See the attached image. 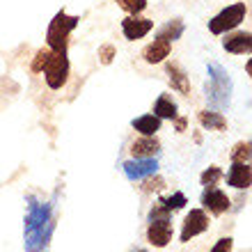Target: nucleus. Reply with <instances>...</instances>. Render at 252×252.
Here are the masks:
<instances>
[{
  "mask_svg": "<svg viewBox=\"0 0 252 252\" xmlns=\"http://www.w3.org/2000/svg\"><path fill=\"white\" fill-rule=\"evenodd\" d=\"M199 202H202V206H204L209 213H213V216L225 213L227 209H229V204H232L229 197H227V192L220 190V188H216V186H204Z\"/></svg>",
  "mask_w": 252,
  "mask_h": 252,
  "instance_id": "nucleus-7",
  "label": "nucleus"
},
{
  "mask_svg": "<svg viewBox=\"0 0 252 252\" xmlns=\"http://www.w3.org/2000/svg\"><path fill=\"white\" fill-rule=\"evenodd\" d=\"M170 51H172V44L165 39H160V37H156V39L142 51V58H145L147 64H158V62H163L165 58H170Z\"/></svg>",
  "mask_w": 252,
  "mask_h": 252,
  "instance_id": "nucleus-13",
  "label": "nucleus"
},
{
  "mask_svg": "<svg viewBox=\"0 0 252 252\" xmlns=\"http://www.w3.org/2000/svg\"><path fill=\"white\" fill-rule=\"evenodd\" d=\"M44 78L51 90H62V85L69 78V58L66 51H51L46 64H44Z\"/></svg>",
  "mask_w": 252,
  "mask_h": 252,
  "instance_id": "nucleus-4",
  "label": "nucleus"
},
{
  "mask_svg": "<svg viewBox=\"0 0 252 252\" xmlns=\"http://www.w3.org/2000/svg\"><path fill=\"white\" fill-rule=\"evenodd\" d=\"M222 48H225L227 53H236V55L250 53V48H252V34L250 32L227 34L225 39H222Z\"/></svg>",
  "mask_w": 252,
  "mask_h": 252,
  "instance_id": "nucleus-14",
  "label": "nucleus"
},
{
  "mask_svg": "<svg viewBox=\"0 0 252 252\" xmlns=\"http://www.w3.org/2000/svg\"><path fill=\"white\" fill-rule=\"evenodd\" d=\"M252 145L250 140H246V142H239V145L232 149V160H236V163H250V156H252Z\"/></svg>",
  "mask_w": 252,
  "mask_h": 252,
  "instance_id": "nucleus-21",
  "label": "nucleus"
},
{
  "mask_svg": "<svg viewBox=\"0 0 252 252\" xmlns=\"http://www.w3.org/2000/svg\"><path fill=\"white\" fill-rule=\"evenodd\" d=\"M154 28V21L152 19H142V16H126L124 21H122V32H124V37L128 41H135V39H142L145 34H149V30Z\"/></svg>",
  "mask_w": 252,
  "mask_h": 252,
  "instance_id": "nucleus-10",
  "label": "nucleus"
},
{
  "mask_svg": "<svg viewBox=\"0 0 252 252\" xmlns=\"http://www.w3.org/2000/svg\"><path fill=\"white\" fill-rule=\"evenodd\" d=\"M28 213L23 222V246L26 252H41L46 248L51 234H53V204L51 202H39L32 195L28 197Z\"/></svg>",
  "mask_w": 252,
  "mask_h": 252,
  "instance_id": "nucleus-1",
  "label": "nucleus"
},
{
  "mask_svg": "<svg viewBox=\"0 0 252 252\" xmlns=\"http://www.w3.org/2000/svg\"><path fill=\"white\" fill-rule=\"evenodd\" d=\"M181 34H184V21L174 19V21H167L165 26L158 30V34H156V37H160V39H165V41H170V44H172V41L179 39Z\"/></svg>",
  "mask_w": 252,
  "mask_h": 252,
  "instance_id": "nucleus-19",
  "label": "nucleus"
},
{
  "mask_svg": "<svg viewBox=\"0 0 252 252\" xmlns=\"http://www.w3.org/2000/svg\"><path fill=\"white\" fill-rule=\"evenodd\" d=\"M133 158H154L160 154V142L156 135H142L131 145Z\"/></svg>",
  "mask_w": 252,
  "mask_h": 252,
  "instance_id": "nucleus-12",
  "label": "nucleus"
},
{
  "mask_svg": "<svg viewBox=\"0 0 252 252\" xmlns=\"http://www.w3.org/2000/svg\"><path fill=\"white\" fill-rule=\"evenodd\" d=\"M206 229H209V216H206V211L190 209V213L184 220V227H181V243H188L197 234H204Z\"/></svg>",
  "mask_w": 252,
  "mask_h": 252,
  "instance_id": "nucleus-6",
  "label": "nucleus"
},
{
  "mask_svg": "<svg viewBox=\"0 0 252 252\" xmlns=\"http://www.w3.org/2000/svg\"><path fill=\"white\" fill-rule=\"evenodd\" d=\"M160 122L156 115H142V117H135L131 122V126L142 135H156V131H160Z\"/></svg>",
  "mask_w": 252,
  "mask_h": 252,
  "instance_id": "nucleus-16",
  "label": "nucleus"
},
{
  "mask_svg": "<svg viewBox=\"0 0 252 252\" xmlns=\"http://www.w3.org/2000/svg\"><path fill=\"white\" fill-rule=\"evenodd\" d=\"M170 213L172 211H167L165 206L160 204V199L156 202V204L152 206V211H149V220H160V218H170Z\"/></svg>",
  "mask_w": 252,
  "mask_h": 252,
  "instance_id": "nucleus-26",
  "label": "nucleus"
},
{
  "mask_svg": "<svg viewBox=\"0 0 252 252\" xmlns=\"http://www.w3.org/2000/svg\"><path fill=\"white\" fill-rule=\"evenodd\" d=\"M165 71H167V76H170V85H172V90H177L179 94H190V83H188V76H186V71L181 69V64H177V62H167Z\"/></svg>",
  "mask_w": 252,
  "mask_h": 252,
  "instance_id": "nucleus-15",
  "label": "nucleus"
},
{
  "mask_svg": "<svg viewBox=\"0 0 252 252\" xmlns=\"http://www.w3.org/2000/svg\"><path fill=\"white\" fill-rule=\"evenodd\" d=\"M246 14H248V7L246 2H234V5L225 7L220 14H216L211 21H209V30L213 34H225L229 30L241 26V21H246Z\"/></svg>",
  "mask_w": 252,
  "mask_h": 252,
  "instance_id": "nucleus-5",
  "label": "nucleus"
},
{
  "mask_svg": "<svg viewBox=\"0 0 252 252\" xmlns=\"http://www.w3.org/2000/svg\"><path fill=\"white\" fill-rule=\"evenodd\" d=\"M160 204L165 206L167 211H179V209H184V206L188 204V199H186V195H184V192H172L170 197L160 199Z\"/></svg>",
  "mask_w": 252,
  "mask_h": 252,
  "instance_id": "nucleus-20",
  "label": "nucleus"
},
{
  "mask_svg": "<svg viewBox=\"0 0 252 252\" xmlns=\"http://www.w3.org/2000/svg\"><path fill=\"white\" fill-rule=\"evenodd\" d=\"M117 2H120L122 9H124L126 14H131V16L145 12V7H147V0H117Z\"/></svg>",
  "mask_w": 252,
  "mask_h": 252,
  "instance_id": "nucleus-23",
  "label": "nucleus"
},
{
  "mask_svg": "<svg viewBox=\"0 0 252 252\" xmlns=\"http://www.w3.org/2000/svg\"><path fill=\"white\" fill-rule=\"evenodd\" d=\"M232 248H234V241L227 236V239H220L218 243L211 248V252H232Z\"/></svg>",
  "mask_w": 252,
  "mask_h": 252,
  "instance_id": "nucleus-28",
  "label": "nucleus"
},
{
  "mask_svg": "<svg viewBox=\"0 0 252 252\" xmlns=\"http://www.w3.org/2000/svg\"><path fill=\"white\" fill-rule=\"evenodd\" d=\"M48 55H51V48H39V51H37V55H34L32 66H30V69H32L34 73H39L41 69H44V64H46Z\"/></svg>",
  "mask_w": 252,
  "mask_h": 252,
  "instance_id": "nucleus-24",
  "label": "nucleus"
},
{
  "mask_svg": "<svg viewBox=\"0 0 252 252\" xmlns=\"http://www.w3.org/2000/svg\"><path fill=\"white\" fill-rule=\"evenodd\" d=\"M122 167H124V174L131 181H140V179H147V177H154V174L158 172V160L156 158H131V160H126Z\"/></svg>",
  "mask_w": 252,
  "mask_h": 252,
  "instance_id": "nucleus-8",
  "label": "nucleus"
},
{
  "mask_svg": "<svg viewBox=\"0 0 252 252\" xmlns=\"http://www.w3.org/2000/svg\"><path fill=\"white\" fill-rule=\"evenodd\" d=\"M99 60H101V64H110V62L115 60V46L113 44H103V46L99 48Z\"/></svg>",
  "mask_w": 252,
  "mask_h": 252,
  "instance_id": "nucleus-25",
  "label": "nucleus"
},
{
  "mask_svg": "<svg viewBox=\"0 0 252 252\" xmlns=\"http://www.w3.org/2000/svg\"><path fill=\"white\" fill-rule=\"evenodd\" d=\"M147 241L154 248H165L172 241V222L170 218H160V220H149L147 227Z\"/></svg>",
  "mask_w": 252,
  "mask_h": 252,
  "instance_id": "nucleus-9",
  "label": "nucleus"
},
{
  "mask_svg": "<svg viewBox=\"0 0 252 252\" xmlns=\"http://www.w3.org/2000/svg\"><path fill=\"white\" fill-rule=\"evenodd\" d=\"M186 128V117H177V131H184Z\"/></svg>",
  "mask_w": 252,
  "mask_h": 252,
  "instance_id": "nucleus-29",
  "label": "nucleus"
},
{
  "mask_svg": "<svg viewBox=\"0 0 252 252\" xmlns=\"http://www.w3.org/2000/svg\"><path fill=\"white\" fill-rule=\"evenodd\" d=\"M227 184L232 188H239V190H243V188L248 190L252 184L250 163H236V160H232V167L227 172Z\"/></svg>",
  "mask_w": 252,
  "mask_h": 252,
  "instance_id": "nucleus-11",
  "label": "nucleus"
},
{
  "mask_svg": "<svg viewBox=\"0 0 252 252\" xmlns=\"http://www.w3.org/2000/svg\"><path fill=\"white\" fill-rule=\"evenodd\" d=\"M197 120L209 131H225L227 128V120L222 117V113H216V110H202L197 115Z\"/></svg>",
  "mask_w": 252,
  "mask_h": 252,
  "instance_id": "nucleus-18",
  "label": "nucleus"
},
{
  "mask_svg": "<svg viewBox=\"0 0 252 252\" xmlns=\"http://www.w3.org/2000/svg\"><path fill=\"white\" fill-rule=\"evenodd\" d=\"M220 179H222V170H220L218 165L206 167L204 172L199 174V181H202V186H216Z\"/></svg>",
  "mask_w": 252,
  "mask_h": 252,
  "instance_id": "nucleus-22",
  "label": "nucleus"
},
{
  "mask_svg": "<svg viewBox=\"0 0 252 252\" xmlns=\"http://www.w3.org/2000/svg\"><path fill=\"white\" fill-rule=\"evenodd\" d=\"M232 90H234V83H232L229 71L222 64H218V62H211L209 64V80H206V85H204L209 108L216 110V113L227 110L229 103H232Z\"/></svg>",
  "mask_w": 252,
  "mask_h": 252,
  "instance_id": "nucleus-2",
  "label": "nucleus"
},
{
  "mask_svg": "<svg viewBox=\"0 0 252 252\" xmlns=\"http://www.w3.org/2000/svg\"><path fill=\"white\" fill-rule=\"evenodd\" d=\"M131 252H147V250H142V248H138V250H131Z\"/></svg>",
  "mask_w": 252,
  "mask_h": 252,
  "instance_id": "nucleus-30",
  "label": "nucleus"
},
{
  "mask_svg": "<svg viewBox=\"0 0 252 252\" xmlns=\"http://www.w3.org/2000/svg\"><path fill=\"white\" fill-rule=\"evenodd\" d=\"M163 186H165V181L160 179L158 174H154V179H152V177H147V181H145V186H142V190H145V192H152V190H160Z\"/></svg>",
  "mask_w": 252,
  "mask_h": 252,
  "instance_id": "nucleus-27",
  "label": "nucleus"
},
{
  "mask_svg": "<svg viewBox=\"0 0 252 252\" xmlns=\"http://www.w3.org/2000/svg\"><path fill=\"white\" fill-rule=\"evenodd\" d=\"M78 16H69L64 9L53 16V21L48 23L46 30V44L51 51H66V44H69V34L76 26H78Z\"/></svg>",
  "mask_w": 252,
  "mask_h": 252,
  "instance_id": "nucleus-3",
  "label": "nucleus"
},
{
  "mask_svg": "<svg viewBox=\"0 0 252 252\" xmlns=\"http://www.w3.org/2000/svg\"><path fill=\"white\" fill-rule=\"evenodd\" d=\"M154 115L158 120H177V103L167 94H160L154 103Z\"/></svg>",
  "mask_w": 252,
  "mask_h": 252,
  "instance_id": "nucleus-17",
  "label": "nucleus"
}]
</instances>
